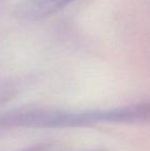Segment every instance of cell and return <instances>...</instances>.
<instances>
[{"label":"cell","instance_id":"1","mask_svg":"<svg viewBox=\"0 0 150 151\" xmlns=\"http://www.w3.org/2000/svg\"><path fill=\"white\" fill-rule=\"evenodd\" d=\"M92 121L110 122H146L150 121V102L115 108V109L96 111L68 117V124H86Z\"/></svg>","mask_w":150,"mask_h":151},{"label":"cell","instance_id":"2","mask_svg":"<svg viewBox=\"0 0 150 151\" xmlns=\"http://www.w3.org/2000/svg\"><path fill=\"white\" fill-rule=\"evenodd\" d=\"M74 0H22L14 5V14L20 20L36 21L47 18Z\"/></svg>","mask_w":150,"mask_h":151}]
</instances>
